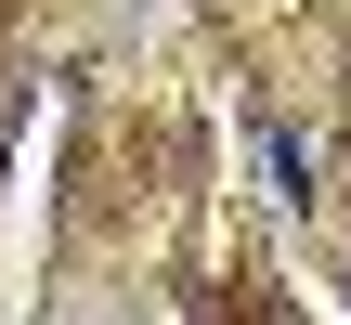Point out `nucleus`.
Instances as JSON below:
<instances>
[{
	"mask_svg": "<svg viewBox=\"0 0 351 325\" xmlns=\"http://www.w3.org/2000/svg\"><path fill=\"white\" fill-rule=\"evenodd\" d=\"M261 156H274V195L300 208V195H313V156H300V130H274V117H261Z\"/></svg>",
	"mask_w": 351,
	"mask_h": 325,
	"instance_id": "obj_1",
	"label": "nucleus"
}]
</instances>
